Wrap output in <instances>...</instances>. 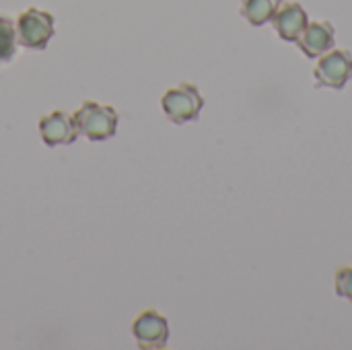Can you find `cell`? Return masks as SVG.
I'll list each match as a JSON object with an SVG mask.
<instances>
[{"mask_svg": "<svg viewBox=\"0 0 352 350\" xmlns=\"http://www.w3.org/2000/svg\"><path fill=\"white\" fill-rule=\"evenodd\" d=\"M74 122L78 132H82L93 142L109 140L118 130V111L111 105H99L95 101H85L76 113Z\"/></svg>", "mask_w": 352, "mask_h": 350, "instance_id": "obj_1", "label": "cell"}, {"mask_svg": "<svg viewBox=\"0 0 352 350\" xmlns=\"http://www.w3.org/2000/svg\"><path fill=\"white\" fill-rule=\"evenodd\" d=\"M16 54V23L10 17H0V64H6Z\"/></svg>", "mask_w": 352, "mask_h": 350, "instance_id": "obj_10", "label": "cell"}, {"mask_svg": "<svg viewBox=\"0 0 352 350\" xmlns=\"http://www.w3.org/2000/svg\"><path fill=\"white\" fill-rule=\"evenodd\" d=\"M274 21V29L280 35V39L285 41H297L299 35L305 31L307 27V12L299 2H289L283 8H278Z\"/></svg>", "mask_w": 352, "mask_h": 350, "instance_id": "obj_8", "label": "cell"}, {"mask_svg": "<svg viewBox=\"0 0 352 350\" xmlns=\"http://www.w3.org/2000/svg\"><path fill=\"white\" fill-rule=\"evenodd\" d=\"M39 134L47 146L72 144L78 138V126L74 122V116L56 109L39 120Z\"/></svg>", "mask_w": 352, "mask_h": 350, "instance_id": "obj_6", "label": "cell"}, {"mask_svg": "<svg viewBox=\"0 0 352 350\" xmlns=\"http://www.w3.org/2000/svg\"><path fill=\"white\" fill-rule=\"evenodd\" d=\"M314 76L316 89H342L352 78V54L349 50H334L322 56V60L314 68Z\"/></svg>", "mask_w": 352, "mask_h": 350, "instance_id": "obj_4", "label": "cell"}, {"mask_svg": "<svg viewBox=\"0 0 352 350\" xmlns=\"http://www.w3.org/2000/svg\"><path fill=\"white\" fill-rule=\"evenodd\" d=\"M132 334H134V338H136V342H138L140 349H165L167 347V340H169V324H167V320L159 311L144 309L134 320Z\"/></svg>", "mask_w": 352, "mask_h": 350, "instance_id": "obj_5", "label": "cell"}, {"mask_svg": "<svg viewBox=\"0 0 352 350\" xmlns=\"http://www.w3.org/2000/svg\"><path fill=\"white\" fill-rule=\"evenodd\" d=\"M54 14L39 10V8H27L16 19V35L19 43L29 50H45L50 39L54 37Z\"/></svg>", "mask_w": 352, "mask_h": 350, "instance_id": "obj_3", "label": "cell"}, {"mask_svg": "<svg viewBox=\"0 0 352 350\" xmlns=\"http://www.w3.org/2000/svg\"><path fill=\"white\" fill-rule=\"evenodd\" d=\"M161 107L173 124H186V122L198 120L204 107V99L196 85L182 83L175 89H169L161 97Z\"/></svg>", "mask_w": 352, "mask_h": 350, "instance_id": "obj_2", "label": "cell"}, {"mask_svg": "<svg viewBox=\"0 0 352 350\" xmlns=\"http://www.w3.org/2000/svg\"><path fill=\"white\" fill-rule=\"evenodd\" d=\"M297 43L309 58H318V56L326 54L328 50L334 47V27H332V23H328V21L307 23V27L299 35Z\"/></svg>", "mask_w": 352, "mask_h": 350, "instance_id": "obj_7", "label": "cell"}, {"mask_svg": "<svg viewBox=\"0 0 352 350\" xmlns=\"http://www.w3.org/2000/svg\"><path fill=\"white\" fill-rule=\"evenodd\" d=\"M280 4L283 0H241V14L254 27H262L276 17Z\"/></svg>", "mask_w": 352, "mask_h": 350, "instance_id": "obj_9", "label": "cell"}, {"mask_svg": "<svg viewBox=\"0 0 352 350\" xmlns=\"http://www.w3.org/2000/svg\"><path fill=\"white\" fill-rule=\"evenodd\" d=\"M336 295L346 297L352 303V266H344L336 272Z\"/></svg>", "mask_w": 352, "mask_h": 350, "instance_id": "obj_11", "label": "cell"}]
</instances>
